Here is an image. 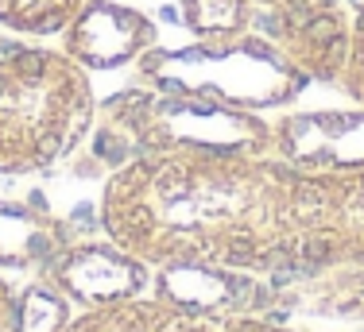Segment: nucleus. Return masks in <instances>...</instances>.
<instances>
[{
  "mask_svg": "<svg viewBox=\"0 0 364 332\" xmlns=\"http://www.w3.org/2000/svg\"><path fill=\"white\" fill-rule=\"evenodd\" d=\"M12 313H16V290L8 286V278L0 275V332L12 328Z\"/></svg>",
  "mask_w": 364,
  "mask_h": 332,
  "instance_id": "obj_14",
  "label": "nucleus"
},
{
  "mask_svg": "<svg viewBox=\"0 0 364 332\" xmlns=\"http://www.w3.org/2000/svg\"><path fill=\"white\" fill-rule=\"evenodd\" d=\"M66 332H302L287 328L275 317L252 313H198L159 298H128L105 309H85Z\"/></svg>",
  "mask_w": 364,
  "mask_h": 332,
  "instance_id": "obj_6",
  "label": "nucleus"
},
{
  "mask_svg": "<svg viewBox=\"0 0 364 332\" xmlns=\"http://www.w3.org/2000/svg\"><path fill=\"white\" fill-rule=\"evenodd\" d=\"M140 74L167 93L218 101L229 109H275L294 101L310 77L287 62L267 35L240 31L229 39H198L178 50H147L140 55Z\"/></svg>",
  "mask_w": 364,
  "mask_h": 332,
  "instance_id": "obj_3",
  "label": "nucleus"
},
{
  "mask_svg": "<svg viewBox=\"0 0 364 332\" xmlns=\"http://www.w3.org/2000/svg\"><path fill=\"white\" fill-rule=\"evenodd\" d=\"M43 282L55 286L66 301H77L85 309L140 298L151 286V267L144 259L128 255L117 243H63L43 263Z\"/></svg>",
  "mask_w": 364,
  "mask_h": 332,
  "instance_id": "obj_4",
  "label": "nucleus"
},
{
  "mask_svg": "<svg viewBox=\"0 0 364 332\" xmlns=\"http://www.w3.org/2000/svg\"><path fill=\"white\" fill-rule=\"evenodd\" d=\"M155 47V23L112 0H85L66 28V55L85 70H112Z\"/></svg>",
  "mask_w": 364,
  "mask_h": 332,
  "instance_id": "obj_8",
  "label": "nucleus"
},
{
  "mask_svg": "<svg viewBox=\"0 0 364 332\" xmlns=\"http://www.w3.org/2000/svg\"><path fill=\"white\" fill-rule=\"evenodd\" d=\"M252 0H182V28L198 39H229V35L252 31Z\"/></svg>",
  "mask_w": 364,
  "mask_h": 332,
  "instance_id": "obj_10",
  "label": "nucleus"
},
{
  "mask_svg": "<svg viewBox=\"0 0 364 332\" xmlns=\"http://www.w3.org/2000/svg\"><path fill=\"white\" fill-rule=\"evenodd\" d=\"M70 301L47 282H36L16 294V313L8 332H66L70 325Z\"/></svg>",
  "mask_w": 364,
  "mask_h": 332,
  "instance_id": "obj_12",
  "label": "nucleus"
},
{
  "mask_svg": "<svg viewBox=\"0 0 364 332\" xmlns=\"http://www.w3.org/2000/svg\"><path fill=\"white\" fill-rule=\"evenodd\" d=\"M264 31L310 82L337 85L353 43V16L341 8V0H310L299 8L267 12Z\"/></svg>",
  "mask_w": 364,
  "mask_h": 332,
  "instance_id": "obj_5",
  "label": "nucleus"
},
{
  "mask_svg": "<svg viewBox=\"0 0 364 332\" xmlns=\"http://www.w3.org/2000/svg\"><path fill=\"white\" fill-rule=\"evenodd\" d=\"M85 0H0V28L20 35H58L74 23Z\"/></svg>",
  "mask_w": 364,
  "mask_h": 332,
  "instance_id": "obj_11",
  "label": "nucleus"
},
{
  "mask_svg": "<svg viewBox=\"0 0 364 332\" xmlns=\"http://www.w3.org/2000/svg\"><path fill=\"white\" fill-rule=\"evenodd\" d=\"M171 151H232V155H272L275 128L256 112L229 109L218 101L186 97V93H120L101 112L93 155L117 166L140 155Z\"/></svg>",
  "mask_w": 364,
  "mask_h": 332,
  "instance_id": "obj_2",
  "label": "nucleus"
},
{
  "mask_svg": "<svg viewBox=\"0 0 364 332\" xmlns=\"http://www.w3.org/2000/svg\"><path fill=\"white\" fill-rule=\"evenodd\" d=\"M345 93L357 104H364V4L353 16V43H349V62H345L341 77H337Z\"/></svg>",
  "mask_w": 364,
  "mask_h": 332,
  "instance_id": "obj_13",
  "label": "nucleus"
},
{
  "mask_svg": "<svg viewBox=\"0 0 364 332\" xmlns=\"http://www.w3.org/2000/svg\"><path fill=\"white\" fill-rule=\"evenodd\" d=\"M90 70L66 50L16 47L0 55V174L50 170L93 132Z\"/></svg>",
  "mask_w": 364,
  "mask_h": 332,
  "instance_id": "obj_1",
  "label": "nucleus"
},
{
  "mask_svg": "<svg viewBox=\"0 0 364 332\" xmlns=\"http://www.w3.org/2000/svg\"><path fill=\"white\" fill-rule=\"evenodd\" d=\"M256 8H267V12H283V8H299V4H310V0H252Z\"/></svg>",
  "mask_w": 364,
  "mask_h": 332,
  "instance_id": "obj_15",
  "label": "nucleus"
},
{
  "mask_svg": "<svg viewBox=\"0 0 364 332\" xmlns=\"http://www.w3.org/2000/svg\"><path fill=\"white\" fill-rule=\"evenodd\" d=\"M63 224L43 209L0 201V263H47L63 248Z\"/></svg>",
  "mask_w": 364,
  "mask_h": 332,
  "instance_id": "obj_9",
  "label": "nucleus"
},
{
  "mask_svg": "<svg viewBox=\"0 0 364 332\" xmlns=\"http://www.w3.org/2000/svg\"><path fill=\"white\" fill-rule=\"evenodd\" d=\"M275 155L302 170L364 166V104L357 112H306L275 120Z\"/></svg>",
  "mask_w": 364,
  "mask_h": 332,
  "instance_id": "obj_7",
  "label": "nucleus"
}]
</instances>
